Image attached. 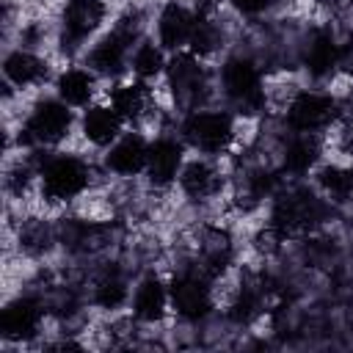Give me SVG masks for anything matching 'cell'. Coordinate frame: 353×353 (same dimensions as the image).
Instances as JSON below:
<instances>
[{
    "instance_id": "obj_1",
    "label": "cell",
    "mask_w": 353,
    "mask_h": 353,
    "mask_svg": "<svg viewBox=\"0 0 353 353\" xmlns=\"http://www.w3.org/2000/svg\"><path fill=\"white\" fill-rule=\"evenodd\" d=\"M143 11L141 8H127L121 17H116L113 28L102 33L99 39L91 41L85 50V66L99 77V80H121L130 72V55L135 44L143 39Z\"/></svg>"
},
{
    "instance_id": "obj_2",
    "label": "cell",
    "mask_w": 353,
    "mask_h": 353,
    "mask_svg": "<svg viewBox=\"0 0 353 353\" xmlns=\"http://www.w3.org/2000/svg\"><path fill=\"white\" fill-rule=\"evenodd\" d=\"M94 182V165L77 152H41L39 154V196L50 207L77 201Z\"/></svg>"
},
{
    "instance_id": "obj_3",
    "label": "cell",
    "mask_w": 353,
    "mask_h": 353,
    "mask_svg": "<svg viewBox=\"0 0 353 353\" xmlns=\"http://www.w3.org/2000/svg\"><path fill=\"white\" fill-rule=\"evenodd\" d=\"M74 124L77 116L72 105H66L55 94L39 97L22 116L17 141L19 146H25V152H52L72 135Z\"/></svg>"
},
{
    "instance_id": "obj_4",
    "label": "cell",
    "mask_w": 353,
    "mask_h": 353,
    "mask_svg": "<svg viewBox=\"0 0 353 353\" xmlns=\"http://www.w3.org/2000/svg\"><path fill=\"white\" fill-rule=\"evenodd\" d=\"M218 91L234 116H256L268 108L262 69L245 55H229L218 69Z\"/></svg>"
},
{
    "instance_id": "obj_5",
    "label": "cell",
    "mask_w": 353,
    "mask_h": 353,
    "mask_svg": "<svg viewBox=\"0 0 353 353\" xmlns=\"http://www.w3.org/2000/svg\"><path fill=\"white\" fill-rule=\"evenodd\" d=\"M179 138L185 141V146L204 157H223L237 141V116L226 105L196 108L190 113H182Z\"/></svg>"
},
{
    "instance_id": "obj_6",
    "label": "cell",
    "mask_w": 353,
    "mask_h": 353,
    "mask_svg": "<svg viewBox=\"0 0 353 353\" xmlns=\"http://www.w3.org/2000/svg\"><path fill=\"white\" fill-rule=\"evenodd\" d=\"M325 212H328V204L323 193L312 188H290L284 193H273L268 229L279 240L306 234L325 221Z\"/></svg>"
},
{
    "instance_id": "obj_7",
    "label": "cell",
    "mask_w": 353,
    "mask_h": 353,
    "mask_svg": "<svg viewBox=\"0 0 353 353\" xmlns=\"http://www.w3.org/2000/svg\"><path fill=\"white\" fill-rule=\"evenodd\" d=\"M165 85L171 91L174 105L182 113H190L196 108H204L212 97V74L204 66V58H199L190 50L171 52L168 66H165Z\"/></svg>"
},
{
    "instance_id": "obj_8",
    "label": "cell",
    "mask_w": 353,
    "mask_h": 353,
    "mask_svg": "<svg viewBox=\"0 0 353 353\" xmlns=\"http://www.w3.org/2000/svg\"><path fill=\"white\" fill-rule=\"evenodd\" d=\"M108 19V0H63L58 17V47L63 55H77L91 47Z\"/></svg>"
},
{
    "instance_id": "obj_9",
    "label": "cell",
    "mask_w": 353,
    "mask_h": 353,
    "mask_svg": "<svg viewBox=\"0 0 353 353\" xmlns=\"http://www.w3.org/2000/svg\"><path fill=\"white\" fill-rule=\"evenodd\" d=\"M171 312L185 323H199L215 309V279L196 265L182 268L168 279Z\"/></svg>"
},
{
    "instance_id": "obj_10",
    "label": "cell",
    "mask_w": 353,
    "mask_h": 353,
    "mask_svg": "<svg viewBox=\"0 0 353 353\" xmlns=\"http://www.w3.org/2000/svg\"><path fill=\"white\" fill-rule=\"evenodd\" d=\"M339 119V102L334 94L320 88H298L284 105V124L290 132L323 135Z\"/></svg>"
},
{
    "instance_id": "obj_11",
    "label": "cell",
    "mask_w": 353,
    "mask_h": 353,
    "mask_svg": "<svg viewBox=\"0 0 353 353\" xmlns=\"http://www.w3.org/2000/svg\"><path fill=\"white\" fill-rule=\"evenodd\" d=\"M47 306L36 295H17L0 309V336L11 345L33 342L41 334Z\"/></svg>"
},
{
    "instance_id": "obj_12",
    "label": "cell",
    "mask_w": 353,
    "mask_h": 353,
    "mask_svg": "<svg viewBox=\"0 0 353 353\" xmlns=\"http://www.w3.org/2000/svg\"><path fill=\"white\" fill-rule=\"evenodd\" d=\"M185 141L179 135H154L149 141V157H146V168L143 176L152 188L157 190H168L171 185H176L179 171L185 165Z\"/></svg>"
},
{
    "instance_id": "obj_13",
    "label": "cell",
    "mask_w": 353,
    "mask_h": 353,
    "mask_svg": "<svg viewBox=\"0 0 353 353\" xmlns=\"http://www.w3.org/2000/svg\"><path fill=\"white\" fill-rule=\"evenodd\" d=\"M176 188L182 190L185 199L204 204V201L218 199L226 190V174L218 165V157L196 154V157L185 160L179 179H176Z\"/></svg>"
},
{
    "instance_id": "obj_14",
    "label": "cell",
    "mask_w": 353,
    "mask_h": 353,
    "mask_svg": "<svg viewBox=\"0 0 353 353\" xmlns=\"http://www.w3.org/2000/svg\"><path fill=\"white\" fill-rule=\"evenodd\" d=\"M149 141L141 130L130 127L119 135V141H113L105 154H102V165L108 174L119 176V179H132L141 176L146 168V157H149Z\"/></svg>"
},
{
    "instance_id": "obj_15",
    "label": "cell",
    "mask_w": 353,
    "mask_h": 353,
    "mask_svg": "<svg viewBox=\"0 0 353 353\" xmlns=\"http://www.w3.org/2000/svg\"><path fill=\"white\" fill-rule=\"evenodd\" d=\"M196 22V8L185 6L182 0H165L154 17V39L163 44L165 52H182L193 39Z\"/></svg>"
},
{
    "instance_id": "obj_16",
    "label": "cell",
    "mask_w": 353,
    "mask_h": 353,
    "mask_svg": "<svg viewBox=\"0 0 353 353\" xmlns=\"http://www.w3.org/2000/svg\"><path fill=\"white\" fill-rule=\"evenodd\" d=\"M130 314L141 325H157L168 317L171 312V292L168 281L160 279L157 273H146L132 284V295L127 303Z\"/></svg>"
},
{
    "instance_id": "obj_17",
    "label": "cell",
    "mask_w": 353,
    "mask_h": 353,
    "mask_svg": "<svg viewBox=\"0 0 353 353\" xmlns=\"http://www.w3.org/2000/svg\"><path fill=\"white\" fill-rule=\"evenodd\" d=\"M301 63L306 74L317 83L328 80L336 66H342V47L336 44L334 33L328 28H314L301 44Z\"/></svg>"
},
{
    "instance_id": "obj_18",
    "label": "cell",
    "mask_w": 353,
    "mask_h": 353,
    "mask_svg": "<svg viewBox=\"0 0 353 353\" xmlns=\"http://www.w3.org/2000/svg\"><path fill=\"white\" fill-rule=\"evenodd\" d=\"M108 102L116 108V113L124 119L127 127H138L141 121L152 119L157 110V99H154V88L152 83L143 80H127V83H116L108 91Z\"/></svg>"
},
{
    "instance_id": "obj_19",
    "label": "cell",
    "mask_w": 353,
    "mask_h": 353,
    "mask_svg": "<svg viewBox=\"0 0 353 353\" xmlns=\"http://www.w3.org/2000/svg\"><path fill=\"white\" fill-rule=\"evenodd\" d=\"M3 77L8 85L19 88V91H28V88H36L47 80H52V69H50V61L44 55H39L33 47H14L6 52L3 58Z\"/></svg>"
},
{
    "instance_id": "obj_20",
    "label": "cell",
    "mask_w": 353,
    "mask_h": 353,
    "mask_svg": "<svg viewBox=\"0 0 353 353\" xmlns=\"http://www.w3.org/2000/svg\"><path fill=\"white\" fill-rule=\"evenodd\" d=\"M77 130H80L85 143H91L94 149L105 152L113 141H119V135L127 130V124L116 113V108L110 102H91L77 116Z\"/></svg>"
},
{
    "instance_id": "obj_21",
    "label": "cell",
    "mask_w": 353,
    "mask_h": 353,
    "mask_svg": "<svg viewBox=\"0 0 353 353\" xmlns=\"http://www.w3.org/2000/svg\"><path fill=\"white\" fill-rule=\"evenodd\" d=\"M232 259H234V240H232L229 229H223V226H204L201 234H199V243H196L193 265L218 281V276L226 273Z\"/></svg>"
},
{
    "instance_id": "obj_22",
    "label": "cell",
    "mask_w": 353,
    "mask_h": 353,
    "mask_svg": "<svg viewBox=\"0 0 353 353\" xmlns=\"http://www.w3.org/2000/svg\"><path fill=\"white\" fill-rule=\"evenodd\" d=\"M323 157V135L314 132H290L281 146V171L292 176H306L317 171Z\"/></svg>"
},
{
    "instance_id": "obj_23",
    "label": "cell",
    "mask_w": 353,
    "mask_h": 353,
    "mask_svg": "<svg viewBox=\"0 0 353 353\" xmlns=\"http://www.w3.org/2000/svg\"><path fill=\"white\" fill-rule=\"evenodd\" d=\"M52 88H55V97H61L66 105L72 108H88L97 97V88H99V77L83 63V66H66L61 69L55 77H52Z\"/></svg>"
},
{
    "instance_id": "obj_24",
    "label": "cell",
    "mask_w": 353,
    "mask_h": 353,
    "mask_svg": "<svg viewBox=\"0 0 353 353\" xmlns=\"http://www.w3.org/2000/svg\"><path fill=\"white\" fill-rule=\"evenodd\" d=\"M130 295H132V284L119 268H105L91 284V303L105 312H116L127 306Z\"/></svg>"
},
{
    "instance_id": "obj_25",
    "label": "cell",
    "mask_w": 353,
    "mask_h": 353,
    "mask_svg": "<svg viewBox=\"0 0 353 353\" xmlns=\"http://www.w3.org/2000/svg\"><path fill=\"white\" fill-rule=\"evenodd\" d=\"M168 58H171V52H165L157 39L143 36V39L135 44L132 55H130V74H132L135 80L154 83V80L165 77Z\"/></svg>"
},
{
    "instance_id": "obj_26",
    "label": "cell",
    "mask_w": 353,
    "mask_h": 353,
    "mask_svg": "<svg viewBox=\"0 0 353 353\" xmlns=\"http://www.w3.org/2000/svg\"><path fill=\"white\" fill-rule=\"evenodd\" d=\"M265 309V290H262V281L256 279H243L237 284V290L232 292V301L226 306V314L232 323L237 325H248L254 323Z\"/></svg>"
},
{
    "instance_id": "obj_27",
    "label": "cell",
    "mask_w": 353,
    "mask_h": 353,
    "mask_svg": "<svg viewBox=\"0 0 353 353\" xmlns=\"http://www.w3.org/2000/svg\"><path fill=\"white\" fill-rule=\"evenodd\" d=\"M17 243H19V251L22 254H28V256H44L58 243V232L44 218H25L19 223V232H17Z\"/></svg>"
},
{
    "instance_id": "obj_28",
    "label": "cell",
    "mask_w": 353,
    "mask_h": 353,
    "mask_svg": "<svg viewBox=\"0 0 353 353\" xmlns=\"http://www.w3.org/2000/svg\"><path fill=\"white\" fill-rule=\"evenodd\" d=\"M317 188L325 199H347L353 193V168L345 165L317 168Z\"/></svg>"
},
{
    "instance_id": "obj_29",
    "label": "cell",
    "mask_w": 353,
    "mask_h": 353,
    "mask_svg": "<svg viewBox=\"0 0 353 353\" xmlns=\"http://www.w3.org/2000/svg\"><path fill=\"white\" fill-rule=\"evenodd\" d=\"M221 44H223V28H221L218 17H199L188 50L196 52L199 58H207V55H212Z\"/></svg>"
},
{
    "instance_id": "obj_30",
    "label": "cell",
    "mask_w": 353,
    "mask_h": 353,
    "mask_svg": "<svg viewBox=\"0 0 353 353\" xmlns=\"http://www.w3.org/2000/svg\"><path fill=\"white\" fill-rule=\"evenodd\" d=\"M240 17H262V14H268L273 6H276V0H226Z\"/></svg>"
}]
</instances>
